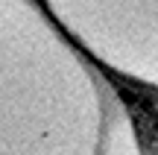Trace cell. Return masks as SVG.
<instances>
[{
    "label": "cell",
    "mask_w": 158,
    "mask_h": 155,
    "mask_svg": "<svg viewBox=\"0 0 158 155\" xmlns=\"http://www.w3.org/2000/svg\"><path fill=\"white\" fill-rule=\"evenodd\" d=\"M0 155H141L126 103L41 0H0Z\"/></svg>",
    "instance_id": "6da1fadb"
},
{
    "label": "cell",
    "mask_w": 158,
    "mask_h": 155,
    "mask_svg": "<svg viewBox=\"0 0 158 155\" xmlns=\"http://www.w3.org/2000/svg\"><path fill=\"white\" fill-rule=\"evenodd\" d=\"M41 3L100 67L158 88V0Z\"/></svg>",
    "instance_id": "7a4b0ae2"
}]
</instances>
